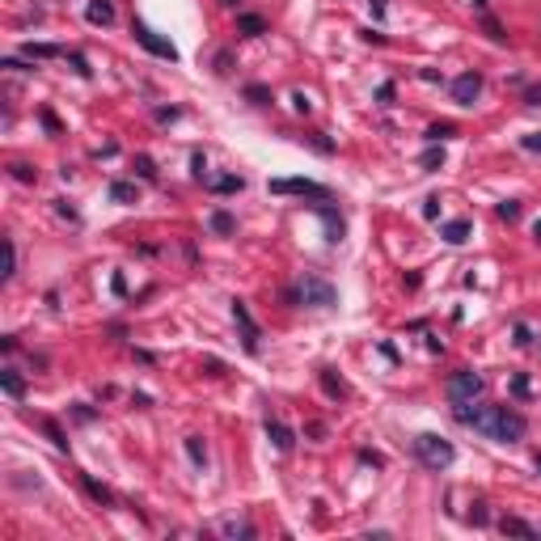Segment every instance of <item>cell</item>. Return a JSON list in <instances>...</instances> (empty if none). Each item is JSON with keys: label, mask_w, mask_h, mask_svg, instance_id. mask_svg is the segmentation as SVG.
I'll use <instances>...</instances> for the list:
<instances>
[{"label": "cell", "mask_w": 541, "mask_h": 541, "mask_svg": "<svg viewBox=\"0 0 541 541\" xmlns=\"http://www.w3.org/2000/svg\"><path fill=\"white\" fill-rule=\"evenodd\" d=\"M469 5H474V9H486V0H469Z\"/></svg>", "instance_id": "ee69618b"}, {"label": "cell", "mask_w": 541, "mask_h": 541, "mask_svg": "<svg viewBox=\"0 0 541 541\" xmlns=\"http://www.w3.org/2000/svg\"><path fill=\"white\" fill-rule=\"evenodd\" d=\"M317 216L326 220V241H339L343 237V216H334L330 207H321V203H317Z\"/></svg>", "instance_id": "9a60e30c"}, {"label": "cell", "mask_w": 541, "mask_h": 541, "mask_svg": "<svg viewBox=\"0 0 541 541\" xmlns=\"http://www.w3.org/2000/svg\"><path fill=\"white\" fill-rule=\"evenodd\" d=\"M478 93H482V76H478V72H461V76L453 81V102H457V106H474Z\"/></svg>", "instance_id": "ba28073f"}, {"label": "cell", "mask_w": 541, "mask_h": 541, "mask_svg": "<svg viewBox=\"0 0 541 541\" xmlns=\"http://www.w3.org/2000/svg\"><path fill=\"white\" fill-rule=\"evenodd\" d=\"M499 533H503V537H537V528L524 524L520 516H503V520H499Z\"/></svg>", "instance_id": "7c38bea8"}, {"label": "cell", "mask_w": 541, "mask_h": 541, "mask_svg": "<svg viewBox=\"0 0 541 541\" xmlns=\"http://www.w3.org/2000/svg\"><path fill=\"white\" fill-rule=\"evenodd\" d=\"M85 22L89 26H111L115 22V5H111V0H89V5H85Z\"/></svg>", "instance_id": "8fae6325"}, {"label": "cell", "mask_w": 541, "mask_h": 541, "mask_svg": "<svg viewBox=\"0 0 541 541\" xmlns=\"http://www.w3.org/2000/svg\"><path fill=\"white\" fill-rule=\"evenodd\" d=\"M237 30H241V34H254V38H258V34H266V22H262L258 13H241V17H237Z\"/></svg>", "instance_id": "d6986e66"}, {"label": "cell", "mask_w": 541, "mask_h": 541, "mask_svg": "<svg viewBox=\"0 0 541 541\" xmlns=\"http://www.w3.org/2000/svg\"><path fill=\"white\" fill-rule=\"evenodd\" d=\"M131 34H136V42H140L144 51H152L156 60H170V64L178 60V47H174L170 38H161L156 30H148V26H140V22H136V26H131Z\"/></svg>", "instance_id": "8992f818"}, {"label": "cell", "mask_w": 541, "mask_h": 541, "mask_svg": "<svg viewBox=\"0 0 541 541\" xmlns=\"http://www.w3.org/2000/svg\"><path fill=\"white\" fill-rule=\"evenodd\" d=\"M423 216H427V220H436V216H440V199H436V195L423 199Z\"/></svg>", "instance_id": "e575fe53"}, {"label": "cell", "mask_w": 541, "mask_h": 541, "mask_svg": "<svg viewBox=\"0 0 541 541\" xmlns=\"http://www.w3.org/2000/svg\"><path fill=\"white\" fill-rule=\"evenodd\" d=\"M186 457H191L195 465H203V461H207V444H203L199 436H186Z\"/></svg>", "instance_id": "603a6c76"}, {"label": "cell", "mask_w": 541, "mask_h": 541, "mask_svg": "<svg viewBox=\"0 0 541 541\" xmlns=\"http://www.w3.org/2000/svg\"><path fill=\"white\" fill-rule=\"evenodd\" d=\"M245 97H250V102H258V106H266V102H270V89H262V85H250V89H245Z\"/></svg>", "instance_id": "f546056e"}, {"label": "cell", "mask_w": 541, "mask_h": 541, "mask_svg": "<svg viewBox=\"0 0 541 541\" xmlns=\"http://www.w3.org/2000/svg\"><path fill=\"white\" fill-rule=\"evenodd\" d=\"M136 174H140L144 182H156V165H152L148 156H136Z\"/></svg>", "instance_id": "83f0119b"}, {"label": "cell", "mask_w": 541, "mask_h": 541, "mask_svg": "<svg viewBox=\"0 0 541 541\" xmlns=\"http://www.w3.org/2000/svg\"><path fill=\"white\" fill-rule=\"evenodd\" d=\"M191 170H195V178H199V182L207 178V161H203V152H195V156H191Z\"/></svg>", "instance_id": "836d02e7"}, {"label": "cell", "mask_w": 541, "mask_h": 541, "mask_svg": "<svg viewBox=\"0 0 541 541\" xmlns=\"http://www.w3.org/2000/svg\"><path fill=\"white\" fill-rule=\"evenodd\" d=\"M9 174H13L17 182H38V170H34V165H26V161H13V165H9Z\"/></svg>", "instance_id": "d4e9b609"}, {"label": "cell", "mask_w": 541, "mask_h": 541, "mask_svg": "<svg viewBox=\"0 0 541 541\" xmlns=\"http://www.w3.org/2000/svg\"><path fill=\"white\" fill-rule=\"evenodd\" d=\"M26 56L30 60H56V56H64V47H56V42H26Z\"/></svg>", "instance_id": "2e32d148"}, {"label": "cell", "mask_w": 541, "mask_h": 541, "mask_svg": "<svg viewBox=\"0 0 541 541\" xmlns=\"http://www.w3.org/2000/svg\"><path fill=\"white\" fill-rule=\"evenodd\" d=\"M156 119H161V123H170V119H178V111H174V106H161Z\"/></svg>", "instance_id": "f35d334b"}, {"label": "cell", "mask_w": 541, "mask_h": 541, "mask_svg": "<svg viewBox=\"0 0 541 541\" xmlns=\"http://www.w3.org/2000/svg\"><path fill=\"white\" fill-rule=\"evenodd\" d=\"M207 225H211V233H220V237H229V233L237 229V220H233V216H229V211H220V207H216V211H211V220H207Z\"/></svg>", "instance_id": "e0dca14e"}, {"label": "cell", "mask_w": 541, "mask_h": 541, "mask_svg": "<svg viewBox=\"0 0 541 541\" xmlns=\"http://www.w3.org/2000/svg\"><path fill=\"white\" fill-rule=\"evenodd\" d=\"M516 343H520V347H528V343H533V334H528V326H516Z\"/></svg>", "instance_id": "60d3db41"}, {"label": "cell", "mask_w": 541, "mask_h": 541, "mask_svg": "<svg viewBox=\"0 0 541 541\" xmlns=\"http://www.w3.org/2000/svg\"><path fill=\"white\" fill-rule=\"evenodd\" d=\"M512 394H516V398H528V376H512Z\"/></svg>", "instance_id": "8d00e7d4"}, {"label": "cell", "mask_w": 541, "mask_h": 541, "mask_svg": "<svg viewBox=\"0 0 541 541\" xmlns=\"http://www.w3.org/2000/svg\"><path fill=\"white\" fill-rule=\"evenodd\" d=\"M72 68H76V76H89L93 68H89V60L85 56H72Z\"/></svg>", "instance_id": "74e56055"}, {"label": "cell", "mask_w": 541, "mask_h": 541, "mask_svg": "<svg viewBox=\"0 0 541 541\" xmlns=\"http://www.w3.org/2000/svg\"><path fill=\"white\" fill-rule=\"evenodd\" d=\"M220 5H237V0H220Z\"/></svg>", "instance_id": "bcb514c9"}, {"label": "cell", "mask_w": 541, "mask_h": 541, "mask_svg": "<svg viewBox=\"0 0 541 541\" xmlns=\"http://www.w3.org/2000/svg\"><path fill=\"white\" fill-rule=\"evenodd\" d=\"M457 419L465 427L482 431V436L499 440V444H516V440H524V431H528L524 414L512 410V406H474V402H465V406H457Z\"/></svg>", "instance_id": "6da1fadb"}, {"label": "cell", "mask_w": 541, "mask_h": 541, "mask_svg": "<svg viewBox=\"0 0 541 541\" xmlns=\"http://www.w3.org/2000/svg\"><path fill=\"white\" fill-rule=\"evenodd\" d=\"M321 389H326L330 398H347V385L334 376V368H321Z\"/></svg>", "instance_id": "ac0fdd59"}, {"label": "cell", "mask_w": 541, "mask_h": 541, "mask_svg": "<svg viewBox=\"0 0 541 541\" xmlns=\"http://www.w3.org/2000/svg\"><path fill=\"white\" fill-rule=\"evenodd\" d=\"M520 148H524V152H541V131H528V136H520Z\"/></svg>", "instance_id": "4dcf8cb0"}, {"label": "cell", "mask_w": 541, "mask_h": 541, "mask_svg": "<svg viewBox=\"0 0 541 541\" xmlns=\"http://www.w3.org/2000/svg\"><path fill=\"white\" fill-rule=\"evenodd\" d=\"M309 144H313V148H317V152H326V156H330V152H334V144H330V140H326V136H321V131H313V136H309Z\"/></svg>", "instance_id": "1f68e13d"}, {"label": "cell", "mask_w": 541, "mask_h": 541, "mask_svg": "<svg viewBox=\"0 0 541 541\" xmlns=\"http://www.w3.org/2000/svg\"><path fill=\"white\" fill-rule=\"evenodd\" d=\"M414 457H419L427 469H449L453 457H457V449H453L444 436H436V431H423V436H414Z\"/></svg>", "instance_id": "7a4b0ae2"}, {"label": "cell", "mask_w": 541, "mask_h": 541, "mask_svg": "<svg viewBox=\"0 0 541 541\" xmlns=\"http://www.w3.org/2000/svg\"><path fill=\"white\" fill-rule=\"evenodd\" d=\"M537 469H541V457H537Z\"/></svg>", "instance_id": "7dc6e473"}, {"label": "cell", "mask_w": 541, "mask_h": 541, "mask_svg": "<svg viewBox=\"0 0 541 541\" xmlns=\"http://www.w3.org/2000/svg\"><path fill=\"white\" fill-rule=\"evenodd\" d=\"M233 321H237V330H241V343H245V351L254 355L258 351V321L250 317V309H245V300H233Z\"/></svg>", "instance_id": "52a82bcc"}, {"label": "cell", "mask_w": 541, "mask_h": 541, "mask_svg": "<svg viewBox=\"0 0 541 541\" xmlns=\"http://www.w3.org/2000/svg\"><path fill=\"white\" fill-rule=\"evenodd\" d=\"M449 136H457V123H431V127H427V140H431V144H440V140H449Z\"/></svg>", "instance_id": "cb8c5ba5"}, {"label": "cell", "mask_w": 541, "mask_h": 541, "mask_svg": "<svg viewBox=\"0 0 541 541\" xmlns=\"http://www.w3.org/2000/svg\"><path fill=\"white\" fill-rule=\"evenodd\" d=\"M533 237H541V220H537V225H533Z\"/></svg>", "instance_id": "f6af8a7d"}, {"label": "cell", "mask_w": 541, "mask_h": 541, "mask_svg": "<svg viewBox=\"0 0 541 541\" xmlns=\"http://www.w3.org/2000/svg\"><path fill=\"white\" fill-rule=\"evenodd\" d=\"M266 436H270V444H275L280 453H292V444H296V436H292V427H284L280 419H266Z\"/></svg>", "instance_id": "30bf717a"}, {"label": "cell", "mask_w": 541, "mask_h": 541, "mask_svg": "<svg viewBox=\"0 0 541 541\" xmlns=\"http://www.w3.org/2000/svg\"><path fill=\"white\" fill-rule=\"evenodd\" d=\"M419 165H423V170H440V165H444V148H436V144H431V148L419 156Z\"/></svg>", "instance_id": "44dd1931"}, {"label": "cell", "mask_w": 541, "mask_h": 541, "mask_svg": "<svg viewBox=\"0 0 541 541\" xmlns=\"http://www.w3.org/2000/svg\"><path fill=\"white\" fill-rule=\"evenodd\" d=\"M440 237H444L449 245H461V241L469 237V220H449V225H440Z\"/></svg>", "instance_id": "4fadbf2b"}, {"label": "cell", "mask_w": 541, "mask_h": 541, "mask_svg": "<svg viewBox=\"0 0 541 541\" xmlns=\"http://www.w3.org/2000/svg\"><path fill=\"white\" fill-rule=\"evenodd\" d=\"M81 482H85V491H89V495H93L97 503H115V495H111V491H106V486H102V482H93L89 474H81Z\"/></svg>", "instance_id": "ffe728a7"}, {"label": "cell", "mask_w": 541, "mask_h": 541, "mask_svg": "<svg viewBox=\"0 0 541 541\" xmlns=\"http://www.w3.org/2000/svg\"><path fill=\"white\" fill-rule=\"evenodd\" d=\"M482 385H486V381H482L478 372L461 368V372H453V376H449V398H453L457 406H465V402H474V398L482 394Z\"/></svg>", "instance_id": "277c9868"}, {"label": "cell", "mask_w": 541, "mask_h": 541, "mask_svg": "<svg viewBox=\"0 0 541 541\" xmlns=\"http://www.w3.org/2000/svg\"><path fill=\"white\" fill-rule=\"evenodd\" d=\"M203 186H207L211 195H237V191L245 186V178H237V174H207Z\"/></svg>", "instance_id": "9c48e42d"}, {"label": "cell", "mask_w": 541, "mask_h": 541, "mask_svg": "<svg viewBox=\"0 0 541 541\" xmlns=\"http://www.w3.org/2000/svg\"><path fill=\"white\" fill-rule=\"evenodd\" d=\"M524 102H528V106H541V85H533V89L524 93Z\"/></svg>", "instance_id": "b9f144b4"}, {"label": "cell", "mask_w": 541, "mask_h": 541, "mask_svg": "<svg viewBox=\"0 0 541 541\" xmlns=\"http://www.w3.org/2000/svg\"><path fill=\"white\" fill-rule=\"evenodd\" d=\"M368 5H372V17H376V22L385 17V0H368Z\"/></svg>", "instance_id": "7bdbcfd3"}, {"label": "cell", "mask_w": 541, "mask_h": 541, "mask_svg": "<svg viewBox=\"0 0 541 541\" xmlns=\"http://www.w3.org/2000/svg\"><path fill=\"white\" fill-rule=\"evenodd\" d=\"M292 106H296V115H309V111H313V102H309L305 93H292Z\"/></svg>", "instance_id": "d590c367"}, {"label": "cell", "mask_w": 541, "mask_h": 541, "mask_svg": "<svg viewBox=\"0 0 541 541\" xmlns=\"http://www.w3.org/2000/svg\"><path fill=\"white\" fill-rule=\"evenodd\" d=\"M270 195H300V199H330V191L321 182H309V178H275L270 182Z\"/></svg>", "instance_id": "5b68a950"}, {"label": "cell", "mask_w": 541, "mask_h": 541, "mask_svg": "<svg viewBox=\"0 0 541 541\" xmlns=\"http://www.w3.org/2000/svg\"><path fill=\"white\" fill-rule=\"evenodd\" d=\"M111 199L115 203H131L136 199V182H111Z\"/></svg>", "instance_id": "7402d4cb"}, {"label": "cell", "mask_w": 541, "mask_h": 541, "mask_svg": "<svg viewBox=\"0 0 541 541\" xmlns=\"http://www.w3.org/2000/svg\"><path fill=\"white\" fill-rule=\"evenodd\" d=\"M229 64H233V60H229V51H220V56H216V72H229Z\"/></svg>", "instance_id": "ab89813d"}, {"label": "cell", "mask_w": 541, "mask_h": 541, "mask_svg": "<svg viewBox=\"0 0 541 541\" xmlns=\"http://www.w3.org/2000/svg\"><path fill=\"white\" fill-rule=\"evenodd\" d=\"M495 211H499V220H508V225H512V220H520V203H516V199H503Z\"/></svg>", "instance_id": "4316f807"}, {"label": "cell", "mask_w": 541, "mask_h": 541, "mask_svg": "<svg viewBox=\"0 0 541 541\" xmlns=\"http://www.w3.org/2000/svg\"><path fill=\"white\" fill-rule=\"evenodd\" d=\"M42 431H47V436H51V440H56V449H68V440H64V431H60L56 423H42Z\"/></svg>", "instance_id": "d6a6232c"}, {"label": "cell", "mask_w": 541, "mask_h": 541, "mask_svg": "<svg viewBox=\"0 0 541 541\" xmlns=\"http://www.w3.org/2000/svg\"><path fill=\"white\" fill-rule=\"evenodd\" d=\"M220 533H225V537H254V528H250L245 520H225Z\"/></svg>", "instance_id": "484cf974"}, {"label": "cell", "mask_w": 541, "mask_h": 541, "mask_svg": "<svg viewBox=\"0 0 541 541\" xmlns=\"http://www.w3.org/2000/svg\"><path fill=\"white\" fill-rule=\"evenodd\" d=\"M288 300H305V305H313V309H330V305L339 300V292H334V284H326L321 275H305V280L288 292Z\"/></svg>", "instance_id": "3957f363"}, {"label": "cell", "mask_w": 541, "mask_h": 541, "mask_svg": "<svg viewBox=\"0 0 541 541\" xmlns=\"http://www.w3.org/2000/svg\"><path fill=\"white\" fill-rule=\"evenodd\" d=\"M482 30H486V34H491L495 42H503V38H508V34H503V26H499L495 17H482Z\"/></svg>", "instance_id": "f1b7e54d"}, {"label": "cell", "mask_w": 541, "mask_h": 541, "mask_svg": "<svg viewBox=\"0 0 541 541\" xmlns=\"http://www.w3.org/2000/svg\"><path fill=\"white\" fill-rule=\"evenodd\" d=\"M0 389H5L9 398H26V381H22V376H17L13 368H5V372H0Z\"/></svg>", "instance_id": "5bb4252c"}]
</instances>
